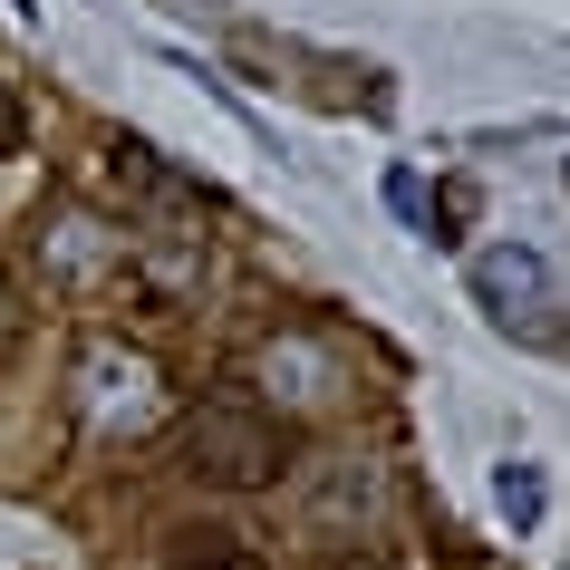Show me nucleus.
<instances>
[{"label":"nucleus","mask_w":570,"mask_h":570,"mask_svg":"<svg viewBox=\"0 0 570 570\" xmlns=\"http://www.w3.org/2000/svg\"><path fill=\"white\" fill-rule=\"evenodd\" d=\"M493 503H503L512 532H532L541 503H551V493H541V464H503V474H493Z\"/></svg>","instance_id":"423d86ee"},{"label":"nucleus","mask_w":570,"mask_h":570,"mask_svg":"<svg viewBox=\"0 0 570 570\" xmlns=\"http://www.w3.org/2000/svg\"><path fill=\"white\" fill-rule=\"evenodd\" d=\"M184 464H194L204 483L252 493V483H281V474H291V435H281V416L252 406V396H213V406L184 416Z\"/></svg>","instance_id":"f257e3e1"},{"label":"nucleus","mask_w":570,"mask_h":570,"mask_svg":"<svg viewBox=\"0 0 570 570\" xmlns=\"http://www.w3.org/2000/svg\"><path fill=\"white\" fill-rule=\"evenodd\" d=\"M416 223H425V242H454L464 223H474V184H445V194H425Z\"/></svg>","instance_id":"0eeeda50"},{"label":"nucleus","mask_w":570,"mask_h":570,"mask_svg":"<svg viewBox=\"0 0 570 570\" xmlns=\"http://www.w3.org/2000/svg\"><path fill=\"white\" fill-rule=\"evenodd\" d=\"M0 155H20V107H10V88H0Z\"/></svg>","instance_id":"1a4fd4ad"},{"label":"nucleus","mask_w":570,"mask_h":570,"mask_svg":"<svg viewBox=\"0 0 570 570\" xmlns=\"http://www.w3.org/2000/svg\"><path fill=\"white\" fill-rule=\"evenodd\" d=\"M445 570H493L483 551H464V541H445Z\"/></svg>","instance_id":"9d476101"},{"label":"nucleus","mask_w":570,"mask_h":570,"mask_svg":"<svg viewBox=\"0 0 570 570\" xmlns=\"http://www.w3.org/2000/svg\"><path fill=\"white\" fill-rule=\"evenodd\" d=\"M387 204L406 213V223H416V213H425V184H416V175H387Z\"/></svg>","instance_id":"6e6552de"},{"label":"nucleus","mask_w":570,"mask_h":570,"mask_svg":"<svg viewBox=\"0 0 570 570\" xmlns=\"http://www.w3.org/2000/svg\"><path fill=\"white\" fill-rule=\"evenodd\" d=\"M377 522V464H330V483L309 493V532L320 541H358Z\"/></svg>","instance_id":"7ed1b4c3"},{"label":"nucleus","mask_w":570,"mask_h":570,"mask_svg":"<svg viewBox=\"0 0 570 570\" xmlns=\"http://www.w3.org/2000/svg\"><path fill=\"white\" fill-rule=\"evenodd\" d=\"M474 301L493 309V320H532L541 301H551V271H541V252H522V242H493V252H474Z\"/></svg>","instance_id":"f03ea898"},{"label":"nucleus","mask_w":570,"mask_h":570,"mask_svg":"<svg viewBox=\"0 0 570 570\" xmlns=\"http://www.w3.org/2000/svg\"><path fill=\"white\" fill-rule=\"evenodd\" d=\"M252 551H242V532H223V522H175L165 532V570H242Z\"/></svg>","instance_id":"20e7f679"},{"label":"nucleus","mask_w":570,"mask_h":570,"mask_svg":"<svg viewBox=\"0 0 570 570\" xmlns=\"http://www.w3.org/2000/svg\"><path fill=\"white\" fill-rule=\"evenodd\" d=\"M367 570H377V561H367Z\"/></svg>","instance_id":"9b49d317"},{"label":"nucleus","mask_w":570,"mask_h":570,"mask_svg":"<svg viewBox=\"0 0 570 570\" xmlns=\"http://www.w3.org/2000/svg\"><path fill=\"white\" fill-rule=\"evenodd\" d=\"M117 184H136L146 204H194V184H175L165 165H155V146H136V136L117 146Z\"/></svg>","instance_id":"39448f33"}]
</instances>
